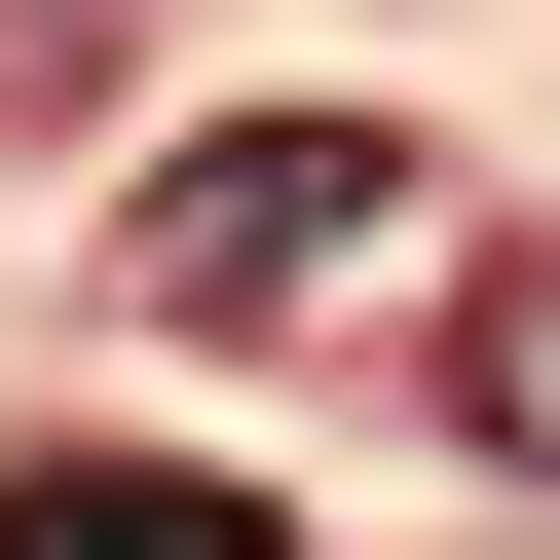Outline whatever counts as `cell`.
<instances>
[{
  "label": "cell",
  "mask_w": 560,
  "mask_h": 560,
  "mask_svg": "<svg viewBox=\"0 0 560 560\" xmlns=\"http://www.w3.org/2000/svg\"><path fill=\"white\" fill-rule=\"evenodd\" d=\"M448 411H486V448L560 486V261H523V300H448Z\"/></svg>",
  "instance_id": "obj_3"
},
{
  "label": "cell",
  "mask_w": 560,
  "mask_h": 560,
  "mask_svg": "<svg viewBox=\"0 0 560 560\" xmlns=\"http://www.w3.org/2000/svg\"><path fill=\"white\" fill-rule=\"evenodd\" d=\"M374 261H448L411 113H224V150L113 187V300H150V337H300V300H374Z\"/></svg>",
  "instance_id": "obj_1"
},
{
  "label": "cell",
  "mask_w": 560,
  "mask_h": 560,
  "mask_svg": "<svg viewBox=\"0 0 560 560\" xmlns=\"http://www.w3.org/2000/svg\"><path fill=\"white\" fill-rule=\"evenodd\" d=\"M0 560H300V523H224V486H150V448H38Z\"/></svg>",
  "instance_id": "obj_2"
}]
</instances>
